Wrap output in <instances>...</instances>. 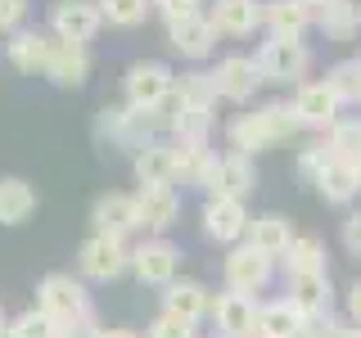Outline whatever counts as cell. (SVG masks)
<instances>
[{"mask_svg": "<svg viewBox=\"0 0 361 338\" xmlns=\"http://www.w3.org/2000/svg\"><path fill=\"white\" fill-rule=\"evenodd\" d=\"M298 131H302V122H298V113H293V104L271 99V104L253 108V113H240V118L231 122V149L253 158L262 149H276V144L293 140Z\"/></svg>", "mask_w": 361, "mask_h": 338, "instance_id": "6da1fadb", "label": "cell"}, {"mask_svg": "<svg viewBox=\"0 0 361 338\" xmlns=\"http://www.w3.org/2000/svg\"><path fill=\"white\" fill-rule=\"evenodd\" d=\"M158 131H163V118H158V113H145V108H131V104H109V108H99V118H95L99 140L118 144V149H131V158L140 154L145 144H154Z\"/></svg>", "mask_w": 361, "mask_h": 338, "instance_id": "7a4b0ae2", "label": "cell"}, {"mask_svg": "<svg viewBox=\"0 0 361 338\" xmlns=\"http://www.w3.org/2000/svg\"><path fill=\"white\" fill-rule=\"evenodd\" d=\"M172 90H176V73L167 63H131L127 77H122V95H127L131 108H145V113H158L172 104Z\"/></svg>", "mask_w": 361, "mask_h": 338, "instance_id": "3957f363", "label": "cell"}, {"mask_svg": "<svg viewBox=\"0 0 361 338\" xmlns=\"http://www.w3.org/2000/svg\"><path fill=\"white\" fill-rule=\"evenodd\" d=\"M253 63H257V73H262V82H298L302 86V77H307V68H312V50L293 37H267L257 45Z\"/></svg>", "mask_w": 361, "mask_h": 338, "instance_id": "277c9868", "label": "cell"}, {"mask_svg": "<svg viewBox=\"0 0 361 338\" xmlns=\"http://www.w3.org/2000/svg\"><path fill=\"white\" fill-rule=\"evenodd\" d=\"M37 311H45L50 320H77V315L90 311V293L68 270H50L37 284Z\"/></svg>", "mask_w": 361, "mask_h": 338, "instance_id": "5b68a950", "label": "cell"}, {"mask_svg": "<svg viewBox=\"0 0 361 338\" xmlns=\"http://www.w3.org/2000/svg\"><path fill=\"white\" fill-rule=\"evenodd\" d=\"M104 14H99V0H54L50 9V32L63 45H86L99 37Z\"/></svg>", "mask_w": 361, "mask_h": 338, "instance_id": "8992f818", "label": "cell"}, {"mask_svg": "<svg viewBox=\"0 0 361 338\" xmlns=\"http://www.w3.org/2000/svg\"><path fill=\"white\" fill-rule=\"evenodd\" d=\"M131 270H135V280H140V284L167 289L176 280V270H180V248L154 234V239H145V244L131 248Z\"/></svg>", "mask_w": 361, "mask_h": 338, "instance_id": "52a82bcc", "label": "cell"}, {"mask_svg": "<svg viewBox=\"0 0 361 338\" xmlns=\"http://www.w3.org/2000/svg\"><path fill=\"white\" fill-rule=\"evenodd\" d=\"M293 113H298L302 131H330L338 118H343V104H338V95L325 82H302L293 90Z\"/></svg>", "mask_w": 361, "mask_h": 338, "instance_id": "ba28073f", "label": "cell"}, {"mask_svg": "<svg viewBox=\"0 0 361 338\" xmlns=\"http://www.w3.org/2000/svg\"><path fill=\"white\" fill-rule=\"evenodd\" d=\"M77 266L90 280H118L122 270L131 266V248L113 234H90V239L77 248Z\"/></svg>", "mask_w": 361, "mask_h": 338, "instance_id": "9c48e42d", "label": "cell"}, {"mask_svg": "<svg viewBox=\"0 0 361 338\" xmlns=\"http://www.w3.org/2000/svg\"><path fill=\"white\" fill-rule=\"evenodd\" d=\"M271 270H276L271 257H262L257 248H248V244H235L231 253H226V289L253 298V293H262L271 284Z\"/></svg>", "mask_w": 361, "mask_h": 338, "instance_id": "30bf717a", "label": "cell"}, {"mask_svg": "<svg viewBox=\"0 0 361 338\" xmlns=\"http://www.w3.org/2000/svg\"><path fill=\"white\" fill-rule=\"evenodd\" d=\"M212 82H217V99H231V104H248L262 86V73L248 54H226V59L212 68Z\"/></svg>", "mask_w": 361, "mask_h": 338, "instance_id": "8fae6325", "label": "cell"}, {"mask_svg": "<svg viewBox=\"0 0 361 338\" xmlns=\"http://www.w3.org/2000/svg\"><path fill=\"white\" fill-rule=\"evenodd\" d=\"M90 221H95V234H113V239H127L131 230H140V208H135V194H109L95 199L90 208Z\"/></svg>", "mask_w": 361, "mask_h": 338, "instance_id": "7c38bea8", "label": "cell"}, {"mask_svg": "<svg viewBox=\"0 0 361 338\" xmlns=\"http://www.w3.org/2000/svg\"><path fill=\"white\" fill-rule=\"evenodd\" d=\"M248 208L240 199H221V194H212L208 203H203V230H208V239H217V244H240L244 234H248Z\"/></svg>", "mask_w": 361, "mask_h": 338, "instance_id": "4fadbf2b", "label": "cell"}, {"mask_svg": "<svg viewBox=\"0 0 361 338\" xmlns=\"http://www.w3.org/2000/svg\"><path fill=\"white\" fill-rule=\"evenodd\" d=\"M212 320H217L221 338H253V325H257V298L226 289V293H217V298H212Z\"/></svg>", "mask_w": 361, "mask_h": 338, "instance_id": "5bb4252c", "label": "cell"}, {"mask_svg": "<svg viewBox=\"0 0 361 338\" xmlns=\"http://www.w3.org/2000/svg\"><path fill=\"white\" fill-rule=\"evenodd\" d=\"M135 208H140V225L154 230L158 239H163V230H172L180 221V194L172 185H145L135 194Z\"/></svg>", "mask_w": 361, "mask_h": 338, "instance_id": "9a60e30c", "label": "cell"}, {"mask_svg": "<svg viewBox=\"0 0 361 338\" xmlns=\"http://www.w3.org/2000/svg\"><path fill=\"white\" fill-rule=\"evenodd\" d=\"M163 315H176L185 325H199L203 315H212V293L199 280H172L163 289Z\"/></svg>", "mask_w": 361, "mask_h": 338, "instance_id": "2e32d148", "label": "cell"}, {"mask_svg": "<svg viewBox=\"0 0 361 338\" xmlns=\"http://www.w3.org/2000/svg\"><path fill=\"white\" fill-rule=\"evenodd\" d=\"M262 23H267L271 37L302 41V32L316 27V9L307 0H262Z\"/></svg>", "mask_w": 361, "mask_h": 338, "instance_id": "e0dca14e", "label": "cell"}, {"mask_svg": "<svg viewBox=\"0 0 361 338\" xmlns=\"http://www.w3.org/2000/svg\"><path fill=\"white\" fill-rule=\"evenodd\" d=\"M293 239H298V234H293L289 217H280V212L253 217V221H248V234H244V244H248V248H257V253L271 257V262H280V257L289 253V244H293Z\"/></svg>", "mask_w": 361, "mask_h": 338, "instance_id": "ac0fdd59", "label": "cell"}, {"mask_svg": "<svg viewBox=\"0 0 361 338\" xmlns=\"http://www.w3.org/2000/svg\"><path fill=\"white\" fill-rule=\"evenodd\" d=\"M208 18L217 37H248L253 27H262V0H212Z\"/></svg>", "mask_w": 361, "mask_h": 338, "instance_id": "d6986e66", "label": "cell"}, {"mask_svg": "<svg viewBox=\"0 0 361 338\" xmlns=\"http://www.w3.org/2000/svg\"><path fill=\"white\" fill-rule=\"evenodd\" d=\"M45 77H50L54 86H63V90H77L90 77V54H86V45H63V41H54L50 45V59H45Z\"/></svg>", "mask_w": 361, "mask_h": 338, "instance_id": "ffe728a7", "label": "cell"}, {"mask_svg": "<svg viewBox=\"0 0 361 338\" xmlns=\"http://www.w3.org/2000/svg\"><path fill=\"white\" fill-rule=\"evenodd\" d=\"M131 172H135V180H140V189L145 185H172L176 180V149L167 140L145 144V149L131 158Z\"/></svg>", "mask_w": 361, "mask_h": 338, "instance_id": "44dd1931", "label": "cell"}, {"mask_svg": "<svg viewBox=\"0 0 361 338\" xmlns=\"http://www.w3.org/2000/svg\"><path fill=\"white\" fill-rule=\"evenodd\" d=\"M257 189V167H253V158L248 154H221V167H217V189L212 194H221V199H248Z\"/></svg>", "mask_w": 361, "mask_h": 338, "instance_id": "7402d4cb", "label": "cell"}, {"mask_svg": "<svg viewBox=\"0 0 361 338\" xmlns=\"http://www.w3.org/2000/svg\"><path fill=\"white\" fill-rule=\"evenodd\" d=\"M167 41H172V50H180L185 59H203V54H212V45H217V27H212L208 14H199V18H185V23H172V27H167Z\"/></svg>", "mask_w": 361, "mask_h": 338, "instance_id": "603a6c76", "label": "cell"}, {"mask_svg": "<svg viewBox=\"0 0 361 338\" xmlns=\"http://www.w3.org/2000/svg\"><path fill=\"white\" fill-rule=\"evenodd\" d=\"M316 194L325 203H353L361 194V172L357 163H343V158H330L325 163V172L316 176Z\"/></svg>", "mask_w": 361, "mask_h": 338, "instance_id": "cb8c5ba5", "label": "cell"}, {"mask_svg": "<svg viewBox=\"0 0 361 338\" xmlns=\"http://www.w3.org/2000/svg\"><path fill=\"white\" fill-rule=\"evenodd\" d=\"M316 27L330 41H353L361 32V0H325V5H316Z\"/></svg>", "mask_w": 361, "mask_h": 338, "instance_id": "d4e9b609", "label": "cell"}, {"mask_svg": "<svg viewBox=\"0 0 361 338\" xmlns=\"http://www.w3.org/2000/svg\"><path fill=\"white\" fill-rule=\"evenodd\" d=\"M298 330H302V311L293 307L289 298H276V302H262V307H257L253 338H298Z\"/></svg>", "mask_w": 361, "mask_h": 338, "instance_id": "484cf974", "label": "cell"}, {"mask_svg": "<svg viewBox=\"0 0 361 338\" xmlns=\"http://www.w3.org/2000/svg\"><path fill=\"white\" fill-rule=\"evenodd\" d=\"M289 302H293V307H298L302 315L334 311V284H330V270H321V275H293V280H289Z\"/></svg>", "mask_w": 361, "mask_h": 338, "instance_id": "4316f807", "label": "cell"}, {"mask_svg": "<svg viewBox=\"0 0 361 338\" xmlns=\"http://www.w3.org/2000/svg\"><path fill=\"white\" fill-rule=\"evenodd\" d=\"M50 45H54V37H45V32H14L9 45H5V54H9V63H14L18 73H45Z\"/></svg>", "mask_w": 361, "mask_h": 338, "instance_id": "83f0119b", "label": "cell"}, {"mask_svg": "<svg viewBox=\"0 0 361 338\" xmlns=\"http://www.w3.org/2000/svg\"><path fill=\"white\" fill-rule=\"evenodd\" d=\"M37 212V189L23 176H5L0 180V225H23Z\"/></svg>", "mask_w": 361, "mask_h": 338, "instance_id": "f1b7e54d", "label": "cell"}, {"mask_svg": "<svg viewBox=\"0 0 361 338\" xmlns=\"http://www.w3.org/2000/svg\"><path fill=\"white\" fill-rule=\"evenodd\" d=\"M172 99H176L180 108L212 113V104H217V82H212V73H180Z\"/></svg>", "mask_w": 361, "mask_h": 338, "instance_id": "f546056e", "label": "cell"}, {"mask_svg": "<svg viewBox=\"0 0 361 338\" xmlns=\"http://www.w3.org/2000/svg\"><path fill=\"white\" fill-rule=\"evenodd\" d=\"M280 262H285L289 280H293V275H321V270H325V244L316 239V234H298Z\"/></svg>", "mask_w": 361, "mask_h": 338, "instance_id": "4dcf8cb0", "label": "cell"}, {"mask_svg": "<svg viewBox=\"0 0 361 338\" xmlns=\"http://www.w3.org/2000/svg\"><path fill=\"white\" fill-rule=\"evenodd\" d=\"M325 86L338 95V104H343V108L361 104V54H357V59H338L330 68V77H325Z\"/></svg>", "mask_w": 361, "mask_h": 338, "instance_id": "1f68e13d", "label": "cell"}, {"mask_svg": "<svg viewBox=\"0 0 361 338\" xmlns=\"http://www.w3.org/2000/svg\"><path fill=\"white\" fill-rule=\"evenodd\" d=\"M325 144H330L334 158L343 163H361V118H338L330 131H325Z\"/></svg>", "mask_w": 361, "mask_h": 338, "instance_id": "d6a6232c", "label": "cell"}, {"mask_svg": "<svg viewBox=\"0 0 361 338\" xmlns=\"http://www.w3.org/2000/svg\"><path fill=\"white\" fill-rule=\"evenodd\" d=\"M149 9H154V0H99V14L113 27H135V23L149 18Z\"/></svg>", "mask_w": 361, "mask_h": 338, "instance_id": "836d02e7", "label": "cell"}, {"mask_svg": "<svg viewBox=\"0 0 361 338\" xmlns=\"http://www.w3.org/2000/svg\"><path fill=\"white\" fill-rule=\"evenodd\" d=\"M9 334H14V338H59V320H50L45 311L27 307L23 315H14V325H9Z\"/></svg>", "mask_w": 361, "mask_h": 338, "instance_id": "e575fe53", "label": "cell"}, {"mask_svg": "<svg viewBox=\"0 0 361 338\" xmlns=\"http://www.w3.org/2000/svg\"><path fill=\"white\" fill-rule=\"evenodd\" d=\"M343 334H348V320L338 311L302 315V330H298V338H343Z\"/></svg>", "mask_w": 361, "mask_h": 338, "instance_id": "d590c367", "label": "cell"}, {"mask_svg": "<svg viewBox=\"0 0 361 338\" xmlns=\"http://www.w3.org/2000/svg\"><path fill=\"white\" fill-rule=\"evenodd\" d=\"M330 158H334V154H330V144H325V140H321V144H307V149L298 154V176H307L312 185H316V176L325 172V163H330Z\"/></svg>", "mask_w": 361, "mask_h": 338, "instance_id": "8d00e7d4", "label": "cell"}, {"mask_svg": "<svg viewBox=\"0 0 361 338\" xmlns=\"http://www.w3.org/2000/svg\"><path fill=\"white\" fill-rule=\"evenodd\" d=\"M154 9L163 14V23H185V18H199L203 14V0H154Z\"/></svg>", "mask_w": 361, "mask_h": 338, "instance_id": "74e56055", "label": "cell"}, {"mask_svg": "<svg viewBox=\"0 0 361 338\" xmlns=\"http://www.w3.org/2000/svg\"><path fill=\"white\" fill-rule=\"evenodd\" d=\"M145 338H199V334H195V325L176 320V315H154L149 330H145Z\"/></svg>", "mask_w": 361, "mask_h": 338, "instance_id": "f35d334b", "label": "cell"}, {"mask_svg": "<svg viewBox=\"0 0 361 338\" xmlns=\"http://www.w3.org/2000/svg\"><path fill=\"white\" fill-rule=\"evenodd\" d=\"M23 18H27V0H0V32H18Z\"/></svg>", "mask_w": 361, "mask_h": 338, "instance_id": "ab89813d", "label": "cell"}, {"mask_svg": "<svg viewBox=\"0 0 361 338\" xmlns=\"http://www.w3.org/2000/svg\"><path fill=\"white\" fill-rule=\"evenodd\" d=\"M343 248L353 257H361V212H348V221H343Z\"/></svg>", "mask_w": 361, "mask_h": 338, "instance_id": "60d3db41", "label": "cell"}, {"mask_svg": "<svg viewBox=\"0 0 361 338\" xmlns=\"http://www.w3.org/2000/svg\"><path fill=\"white\" fill-rule=\"evenodd\" d=\"M348 325H361V280H353L348 289Z\"/></svg>", "mask_w": 361, "mask_h": 338, "instance_id": "b9f144b4", "label": "cell"}, {"mask_svg": "<svg viewBox=\"0 0 361 338\" xmlns=\"http://www.w3.org/2000/svg\"><path fill=\"white\" fill-rule=\"evenodd\" d=\"M99 338H140V334H135V330H122V325H118V330H104Z\"/></svg>", "mask_w": 361, "mask_h": 338, "instance_id": "7bdbcfd3", "label": "cell"}, {"mask_svg": "<svg viewBox=\"0 0 361 338\" xmlns=\"http://www.w3.org/2000/svg\"><path fill=\"white\" fill-rule=\"evenodd\" d=\"M343 338H361V325H348V334Z\"/></svg>", "mask_w": 361, "mask_h": 338, "instance_id": "ee69618b", "label": "cell"}, {"mask_svg": "<svg viewBox=\"0 0 361 338\" xmlns=\"http://www.w3.org/2000/svg\"><path fill=\"white\" fill-rule=\"evenodd\" d=\"M0 330H9V325H5V311H0Z\"/></svg>", "mask_w": 361, "mask_h": 338, "instance_id": "f6af8a7d", "label": "cell"}, {"mask_svg": "<svg viewBox=\"0 0 361 338\" xmlns=\"http://www.w3.org/2000/svg\"><path fill=\"white\" fill-rule=\"evenodd\" d=\"M307 5H312V9H316V5H325V0H307Z\"/></svg>", "mask_w": 361, "mask_h": 338, "instance_id": "bcb514c9", "label": "cell"}, {"mask_svg": "<svg viewBox=\"0 0 361 338\" xmlns=\"http://www.w3.org/2000/svg\"><path fill=\"white\" fill-rule=\"evenodd\" d=\"M0 338H14V334H9V330H0Z\"/></svg>", "mask_w": 361, "mask_h": 338, "instance_id": "7dc6e473", "label": "cell"}, {"mask_svg": "<svg viewBox=\"0 0 361 338\" xmlns=\"http://www.w3.org/2000/svg\"><path fill=\"white\" fill-rule=\"evenodd\" d=\"M357 172H361V163H357Z\"/></svg>", "mask_w": 361, "mask_h": 338, "instance_id": "c3c4849f", "label": "cell"}, {"mask_svg": "<svg viewBox=\"0 0 361 338\" xmlns=\"http://www.w3.org/2000/svg\"><path fill=\"white\" fill-rule=\"evenodd\" d=\"M212 338H221V334H212Z\"/></svg>", "mask_w": 361, "mask_h": 338, "instance_id": "681fc988", "label": "cell"}]
</instances>
